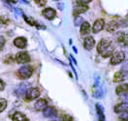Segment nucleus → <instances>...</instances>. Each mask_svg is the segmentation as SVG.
<instances>
[{
	"label": "nucleus",
	"instance_id": "nucleus-1",
	"mask_svg": "<svg viewBox=\"0 0 128 121\" xmlns=\"http://www.w3.org/2000/svg\"><path fill=\"white\" fill-rule=\"evenodd\" d=\"M114 49V47L112 43L110 40H107V39L101 40L99 42L98 46H97L98 52L103 57H108L111 54H112Z\"/></svg>",
	"mask_w": 128,
	"mask_h": 121
},
{
	"label": "nucleus",
	"instance_id": "nucleus-2",
	"mask_svg": "<svg viewBox=\"0 0 128 121\" xmlns=\"http://www.w3.org/2000/svg\"><path fill=\"white\" fill-rule=\"evenodd\" d=\"M33 73V69H32L31 66H28V65H24L22 66L18 72V76L20 79H22V80H26L28 78H30Z\"/></svg>",
	"mask_w": 128,
	"mask_h": 121
},
{
	"label": "nucleus",
	"instance_id": "nucleus-3",
	"mask_svg": "<svg viewBox=\"0 0 128 121\" xmlns=\"http://www.w3.org/2000/svg\"><path fill=\"white\" fill-rule=\"evenodd\" d=\"M125 58V54L123 51H116L112 53V58H111V64L112 65H118L120 62H122Z\"/></svg>",
	"mask_w": 128,
	"mask_h": 121
},
{
	"label": "nucleus",
	"instance_id": "nucleus-4",
	"mask_svg": "<svg viewBox=\"0 0 128 121\" xmlns=\"http://www.w3.org/2000/svg\"><path fill=\"white\" fill-rule=\"evenodd\" d=\"M40 96V90L38 88H30L28 89L25 93V99L27 101H30V100H34L36 98Z\"/></svg>",
	"mask_w": 128,
	"mask_h": 121
},
{
	"label": "nucleus",
	"instance_id": "nucleus-5",
	"mask_svg": "<svg viewBox=\"0 0 128 121\" xmlns=\"http://www.w3.org/2000/svg\"><path fill=\"white\" fill-rule=\"evenodd\" d=\"M30 61V56L27 52H20L16 55V62L24 64V63H28Z\"/></svg>",
	"mask_w": 128,
	"mask_h": 121
},
{
	"label": "nucleus",
	"instance_id": "nucleus-6",
	"mask_svg": "<svg viewBox=\"0 0 128 121\" xmlns=\"http://www.w3.org/2000/svg\"><path fill=\"white\" fill-rule=\"evenodd\" d=\"M42 15L45 16L47 19H52L54 18L56 16V12L52 8H46L43 12H42Z\"/></svg>",
	"mask_w": 128,
	"mask_h": 121
},
{
	"label": "nucleus",
	"instance_id": "nucleus-7",
	"mask_svg": "<svg viewBox=\"0 0 128 121\" xmlns=\"http://www.w3.org/2000/svg\"><path fill=\"white\" fill-rule=\"evenodd\" d=\"M127 79H128V73H124L122 72V71L116 73L114 76V81H116V82H120V81H125Z\"/></svg>",
	"mask_w": 128,
	"mask_h": 121
},
{
	"label": "nucleus",
	"instance_id": "nucleus-8",
	"mask_svg": "<svg viewBox=\"0 0 128 121\" xmlns=\"http://www.w3.org/2000/svg\"><path fill=\"white\" fill-rule=\"evenodd\" d=\"M104 25H105V22L103 19H97L94 24H93V27H92V31L93 33H98L100 32L103 28H104Z\"/></svg>",
	"mask_w": 128,
	"mask_h": 121
},
{
	"label": "nucleus",
	"instance_id": "nucleus-9",
	"mask_svg": "<svg viewBox=\"0 0 128 121\" xmlns=\"http://www.w3.org/2000/svg\"><path fill=\"white\" fill-rule=\"evenodd\" d=\"M94 45H95V41L94 39L92 38V37H86V39H84V48L86 49H88V50H90V49H92V48L94 47Z\"/></svg>",
	"mask_w": 128,
	"mask_h": 121
},
{
	"label": "nucleus",
	"instance_id": "nucleus-10",
	"mask_svg": "<svg viewBox=\"0 0 128 121\" xmlns=\"http://www.w3.org/2000/svg\"><path fill=\"white\" fill-rule=\"evenodd\" d=\"M14 44H15V46H16V47H18V48H26L27 41H26V39H25V38H24V37H18V38L15 39V41H14Z\"/></svg>",
	"mask_w": 128,
	"mask_h": 121
},
{
	"label": "nucleus",
	"instance_id": "nucleus-11",
	"mask_svg": "<svg viewBox=\"0 0 128 121\" xmlns=\"http://www.w3.org/2000/svg\"><path fill=\"white\" fill-rule=\"evenodd\" d=\"M28 87H29V83H25V82L22 83V84L18 87V89H16V94L18 95V96H22V95H24V94L26 93V91H27V88H28Z\"/></svg>",
	"mask_w": 128,
	"mask_h": 121
},
{
	"label": "nucleus",
	"instance_id": "nucleus-12",
	"mask_svg": "<svg viewBox=\"0 0 128 121\" xmlns=\"http://www.w3.org/2000/svg\"><path fill=\"white\" fill-rule=\"evenodd\" d=\"M48 108V103H47V101L46 100H44V99H40V100H38L36 103H35V109L37 110V111H42V110H46Z\"/></svg>",
	"mask_w": 128,
	"mask_h": 121
},
{
	"label": "nucleus",
	"instance_id": "nucleus-13",
	"mask_svg": "<svg viewBox=\"0 0 128 121\" xmlns=\"http://www.w3.org/2000/svg\"><path fill=\"white\" fill-rule=\"evenodd\" d=\"M56 110L54 108H52V107H48L45 111H44V115L46 117H56Z\"/></svg>",
	"mask_w": 128,
	"mask_h": 121
},
{
	"label": "nucleus",
	"instance_id": "nucleus-14",
	"mask_svg": "<svg viewBox=\"0 0 128 121\" xmlns=\"http://www.w3.org/2000/svg\"><path fill=\"white\" fill-rule=\"evenodd\" d=\"M88 9V6H86V5H80V6H78V7H76V8L74 9V12H73V14H74V16H79L80 14L82 13H84L86 10Z\"/></svg>",
	"mask_w": 128,
	"mask_h": 121
},
{
	"label": "nucleus",
	"instance_id": "nucleus-15",
	"mask_svg": "<svg viewBox=\"0 0 128 121\" xmlns=\"http://www.w3.org/2000/svg\"><path fill=\"white\" fill-rule=\"evenodd\" d=\"M125 93H128V84L118 85V87L116 88V94L121 96V95H123Z\"/></svg>",
	"mask_w": 128,
	"mask_h": 121
},
{
	"label": "nucleus",
	"instance_id": "nucleus-16",
	"mask_svg": "<svg viewBox=\"0 0 128 121\" xmlns=\"http://www.w3.org/2000/svg\"><path fill=\"white\" fill-rule=\"evenodd\" d=\"M125 111H128V105L127 104L122 103V104L116 105V107H114V112H116V113H123V112H125Z\"/></svg>",
	"mask_w": 128,
	"mask_h": 121
},
{
	"label": "nucleus",
	"instance_id": "nucleus-17",
	"mask_svg": "<svg viewBox=\"0 0 128 121\" xmlns=\"http://www.w3.org/2000/svg\"><path fill=\"white\" fill-rule=\"evenodd\" d=\"M13 121H28V119L22 113H16L13 115Z\"/></svg>",
	"mask_w": 128,
	"mask_h": 121
},
{
	"label": "nucleus",
	"instance_id": "nucleus-18",
	"mask_svg": "<svg viewBox=\"0 0 128 121\" xmlns=\"http://www.w3.org/2000/svg\"><path fill=\"white\" fill-rule=\"evenodd\" d=\"M90 31V25L88 22H82V26H80V33L82 34V35H86V34H88Z\"/></svg>",
	"mask_w": 128,
	"mask_h": 121
},
{
	"label": "nucleus",
	"instance_id": "nucleus-19",
	"mask_svg": "<svg viewBox=\"0 0 128 121\" xmlns=\"http://www.w3.org/2000/svg\"><path fill=\"white\" fill-rule=\"evenodd\" d=\"M96 108H97V113L99 115V121H105L104 110H103V108L99 105V104L96 105Z\"/></svg>",
	"mask_w": 128,
	"mask_h": 121
},
{
	"label": "nucleus",
	"instance_id": "nucleus-20",
	"mask_svg": "<svg viewBox=\"0 0 128 121\" xmlns=\"http://www.w3.org/2000/svg\"><path fill=\"white\" fill-rule=\"evenodd\" d=\"M118 23L112 21V22L109 23L108 27H107V30L110 31V32H112V31H116V30L118 29Z\"/></svg>",
	"mask_w": 128,
	"mask_h": 121
},
{
	"label": "nucleus",
	"instance_id": "nucleus-21",
	"mask_svg": "<svg viewBox=\"0 0 128 121\" xmlns=\"http://www.w3.org/2000/svg\"><path fill=\"white\" fill-rule=\"evenodd\" d=\"M7 107V102L5 99H0V113H2Z\"/></svg>",
	"mask_w": 128,
	"mask_h": 121
},
{
	"label": "nucleus",
	"instance_id": "nucleus-22",
	"mask_svg": "<svg viewBox=\"0 0 128 121\" xmlns=\"http://www.w3.org/2000/svg\"><path fill=\"white\" fill-rule=\"evenodd\" d=\"M0 23H3L5 25L10 23V19L7 16H0Z\"/></svg>",
	"mask_w": 128,
	"mask_h": 121
},
{
	"label": "nucleus",
	"instance_id": "nucleus-23",
	"mask_svg": "<svg viewBox=\"0 0 128 121\" xmlns=\"http://www.w3.org/2000/svg\"><path fill=\"white\" fill-rule=\"evenodd\" d=\"M24 19L26 20V22L28 24H30V25H36V21L32 18V17H30V16H24Z\"/></svg>",
	"mask_w": 128,
	"mask_h": 121
},
{
	"label": "nucleus",
	"instance_id": "nucleus-24",
	"mask_svg": "<svg viewBox=\"0 0 128 121\" xmlns=\"http://www.w3.org/2000/svg\"><path fill=\"white\" fill-rule=\"evenodd\" d=\"M120 118L121 120H128V111H125V112L120 113Z\"/></svg>",
	"mask_w": 128,
	"mask_h": 121
},
{
	"label": "nucleus",
	"instance_id": "nucleus-25",
	"mask_svg": "<svg viewBox=\"0 0 128 121\" xmlns=\"http://www.w3.org/2000/svg\"><path fill=\"white\" fill-rule=\"evenodd\" d=\"M74 22H75V25H76V26H79L80 24H82V16H76Z\"/></svg>",
	"mask_w": 128,
	"mask_h": 121
},
{
	"label": "nucleus",
	"instance_id": "nucleus-26",
	"mask_svg": "<svg viewBox=\"0 0 128 121\" xmlns=\"http://www.w3.org/2000/svg\"><path fill=\"white\" fill-rule=\"evenodd\" d=\"M57 121H72V117L70 115H63Z\"/></svg>",
	"mask_w": 128,
	"mask_h": 121
},
{
	"label": "nucleus",
	"instance_id": "nucleus-27",
	"mask_svg": "<svg viewBox=\"0 0 128 121\" xmlns=\"http://www.w3.org/2000/svg\"><path fill=\"white\" fill-rule=\"evenodd\" d=\"M102 96H103V91L101 90V88H98L94 93V97L95 98H101Z\"/></svg>",
	"mask_w": 128,
	"mask_h": 121
},
{
	"label": "nucleus",
	"instance_id": "nucleus-28",
	"mask_svg": "<svg viewBox=\"0 0 128 121\" xmlns=\"http://www.w3.org/2000/svg\"><path fill=\"white\" fill-rule=\"evenodd\" d=\"M121 71H122V72H124V73H128V60L124 61V63L122 64Z\"/></svg>",
	"mask_w": 128,
	"mask_h": 121
},
{
	"label": "nucleus",
	"instance_id": "nucleus-29",
	"mask_svg": "<svg viewBox=\"0 0 128 121\" xmlns=\"http://www.w3.org/2000/svg\"><path fill=\"white\" fill-rule=\"evenodd\" d=\"M121 100L124 104H127L128 105V93H125L123 95H121Z\"/></svg>",
	"mask_w": 128,
	"mask_h": 121
},
{
	"label": "nucleus",
	"instance_id": "nucleus-30",
	"mask_svg": "<svg viewBox=\"0 0 128 121\" xmlns=\"http://www.w3.org/2000/svg\"><path fill=\"white\" fill-rule=\"evenodd\" d=\"M4 46H5V39H4V37L0 36V50L3 49Z\"/></svg>",
	"mask_w": 128,
	"mask_h": 121
},
{
	"label": "nucleus",
	"instance_id": "nucleus-31",
	"mask_svg": "<svg viewBox=\"0 0 128 121\" xmlns=\"http://www.w3.org/2000/svg\"><path fill=\"white\" fill-rule=\"evenodd\" d=\"M118 26H121V27H127L128 26V20L124 19V20H121L120 23L118 24Z\"/></svg>",
	"mask_w": 128,
	"mask_h": 121
},
{
	"label": "nucleus",
	"instance_id": "nucleus-32",
	"mask_svg": "<svg viewBox=\"0 0 128 121\" xmlns=\"http://www.w3.org/2000/svg\"><path fill=\"white\" fill-rule=\"evenodd\" d=\"M122 50H123L124 52L128 53V43H127V44H125V45L122 47Z\"/></svg>",
	"mask_w": 128,
	"mask_h": 121
},
{
	"label": "nucleus",
	"instance_id": "nucleus-33",
	"mask_svg": "<svg viewBox=\"0 0 128 121\" xmlns=\"http://www.w3.org/2000/svg\"><path fill=\"white\" fill-rule=\"evenodd\" d=\"M36 3L38 4V5H40V6H45L46 5V1H36Z\"/></svg>",
	"mask_w": 128,
	"mask_h": 121
},
{
	"label": "nucleus",
	"instance_id": "nucleus-34",
	"mask_svg": "<svg viewBox=\"0 0 128 121\" xmlns=\"http://www.w3.org/2000/svg\"><path fill=\"white\" fill-rule=\"evenodd\" d=\"M4 87H5V84H4V82L0 80V91H2L3 89H4Z\"/></svg>",
	"mask_w": 128,
	"mask_h": 121
},
{
	"label": "nucleus",
	"instance_id": "nucleus-35",
	"mask_svg": "<svg viewBox=\"0 0 128 121\" xmlns=\"http://www.w3.org/2000/svg\"><path fill=\"white\" fill-rule=\"evenodd\" d=\"M57 6H58V8L60 9V10H63L64 4H62V3H57Z\"/></svg>",
	"mask_w": 128,
	"mask_h": 121
}]
</instances>
